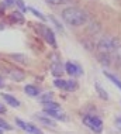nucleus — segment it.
<instances>
[{"instance_id": "f257e3e1", "label": "nucleus", "mask_w": 121, "mask_h": 134, "mask_svg": "<svg viewBox=\"0 0 121 134\" xmlns=\"http://www.w3.org/2000/svg\"><path fill=\"white\" fill-rule=\"evenodd\" d=\"M62 19L66 24L73 27H79L87 21V14L85 10L78 9V7H68L62 12Z\"/></svg>"}, {"instance_id": "f03ea898", "label": "nucleus", "mask_w": 121, "mask_h": 134, "mask_svg": "<svg viewBox=\"0 0 121 134\" xmlns=\"http://www.w3.org/2000/svg\"><path fill=\"white\" fill-rule=\"evenodd\" d=\"M117 47H118V44H117V41L114 38L104 37V38H101L100 42L97 44V49L101 55H110L111 52H114L117 49Z\"/></svg>"}, {"instance_id": "7ed1b4c3", "label": "nucleus", "mask_w": 121, "mask_h": 134, "mask_svg": "<svg viewBox=\"0 0 121 134\" xmlns=\"http://www.w3.org/2000/svg\"><path fill=\"white\" fill-rule=\"evenodd\" d=\"M83 124L97 134L101 133V130H103V121H101V119H99L97 116H93V114L83 116Z\"/></svg>"}, {"instance_id": "20e7f679", "label": "nucleus", "mask_w": 121, "mask_h": 134, "mask_svg": "<svg viewBox=\"0 0 121 134\" xmlns=\"http://www.w3.org/2000/svg\"><path fill=\"white\" fill-rule=\"evenodd\" d=\"M38 30L41 31V35H42L44 38H45V41L48 42L49 45L56 47V41H55V35H54V32H52V30H51L49 27H47V26H42V24H39V26H38Z\"/></svg>"}, {"instance_id": "39448f33", "label": "nucleus", "mask_w": 121, "mask_h": 134, "mask_svg": "<svg viewBox=\"0 0 121 134\" xmlns=\"http://www.w3.org/2000/svg\"><path fill=\"white\" fill-rule=\"evenodd\" d=\"M16 123H17L18 127H21L24 131H27V134H42V131L38 127H35L34 124H31V123H25L18 117L16 119Z\"/></svg>"}, {"instance_id": "423d86ee", "label": "nucleus", "mask_w": 121, "mask_h": 134, "mask_svg": "<svg viewBox=\"0 0 121 134\" xmlns=\"http://www.w3.org/2000/svg\"><path fill=\"white\" fill-rule=\"evenodd\" d=\"M65 71H66V74H68V75H71L72 78L79 76V75H82V74H83L82 68H80L79 65H76V64L71 62V61L65 64Z\"/></svg>"}, {"instance_id": "0eeeda50", "label": "nucleus", "mask_w": 121, "mask_h": 134, "mask_svg": "<svg viewBox=\"0 0 121 134\" xmlns=\"http://www.w3.org/2000/svg\"><path fill=\"white\" fill-rule=\"evenodd\" d=\"M44 111H45L47 116L54 117V119H56V120H66V116L64 114V111H62L61 109H56V110H48V109H44Z\"/></svg>"}, {"instance_id": "6e6552de", "label": "nucleus", "mask_w": 121, "mask_h": 134, "mask_svg": "<svg viewBox=\"0 0 121 134\" xmlns=\"http://www.w3.org/2000/svg\"><path fill=\"white\" fill-rule=\"evenodd\" d=\"M9 76L13 79V81H17V82H20V81H23L24 79V72L21 71V69H18V68H14V69H10L9 71Z\"/></svg>"}, {"instance_id": "1a4fd4ad", "label": "nucleus", "mask_w": 121, "mask_h": 134, "mask_svg": "<svg viewBox=\"0 0 121 134\" xmlns=\"http://www.w3.org/2000/svg\"><path fill=\"white\" fill-rule=\"evenodd\" d=\"M2 97L4 99L6 103L10 104V106H13V107H18V106H20V102H18V100H17L14 96L9 95V93H2Z\"/></svg>"}, {"instance_id": "9d476101", "label": "nucleus", "mask_w": 121, "mask_h": 134, "mask_svg": "<svg viewBox=\"0 0 121 134\" xmlns=\"http://www.w3.org/2000/svg\"><path fill=\"white\" fill-rule=\"evenodd\" d=\"M24 92L27 93L28 96H32V97H35V96H38L39 93H41V90H39L37 86H34V85H27L24 88Z\"/></svg>"}, {"instance_id": "9b49d317", "label": "nucleus", "mask_w": 121, "mask_h": 134, "mask_svg": "<svg viewBox=\"0 0 121 134\" xmlns=\"http://www.w3.org/2000/svg\"><path fill=\"white\" fill-rule=\"evenodd\" d=\"M10 20L14 21V23L23 24V23H24V16H23V13H21V12H18V10H14V12L10 14Z\"/></svg>"}, {"instance_id": "f8f14e48", "label": "nucleus", "mask_w": 121, "mask_h": 134, "mask_svg": "<svg viewBox=\"0 0 121 134\" xmlns=\"http://www.w3.org/2000/svg\"><path fill=\"white\" fill-rule=\"evenodd\" d=\"M104 75H106V78H108L110 81H111V82H113V83H114V85L117 86V88H118V89L121 90V81H120V79L116 76V75L110 74V72H107V71H104Z\"/></svg>"}, {"instance_id": "ddd939ff", "label": "nucleus", "mask_w": 121, "mask_h": 134, "mask_svg": "<svg viewBox=\"0 0 121 134\" xmlns=\"http://www.w3.org/2000/svg\"><path fill=\"white\" fill-rule=\"evenodd\" d=\"M94 88H96V92L99 93V95H100L101 99H104V100H107V99H108L107 92H106V90H104L103 88H101V85H100V83H94Z\"/></svg>"}, {"instance_id": "4468645a", "label": "nucleus", "mask_w": 121, "mask_h": 134, "mask_svg": "<svg viewBox=\"0 0 121 134\" xmlns=\"http://www.w3.org/2000/svg\"><path fill=\"white\" fill-rule=\"evenodd\" d=\"M51 69H52V74L55 75V76H62V72H64V69H62V65L59 62H55Z\"/></svg>"}, {"instance_id": "2eb2a0df", "label": "nucleus", "mask_w": 121, "mask_h": 134, "mask_svg": "<svg viewBox=\"0 0 121 134\" xmlns=\"http://www.w3.org/2000/svg\"><path fill=\"white\" fill-rule=\"evenodd\" d=\"M54 85L56 86V88H59V89H64V90H66V81H64V79H55L54 81Z\"/></svg>"}, {"instance_id": "dca6fc26", "label": "nucleus", "mask_w": 121, "mask_h": 134, "mask_svg": "<svg viewBox=\"0 0 121 134\" xmlns=\"http://www.w3.org/2000/svg\"><path fill=\"white\" fill-rule=\"evenodd\" d=\"M42 104H44V107L48 109V110H56V109H61L59 104L54 103V102H45V103H42Z\"/></svg>"}, {"instance_id": "f3484780", "label": "nucleus", "mask_w": 121, "mask_h": 134, "mask_svg": "<svg viewBox=\"0 0 121 134\" xmlns=\"http://www.w3.org/2000/svg\"><path fill=\"white\" fill-rule=\"evenodd\" d=\"M76 89H78V83L75 81H66V90L68 92H73Z\"/></svg>"}, {"instance_id": "a211bd4d", "label": "nucleus", "mask_w": 121, "mask_h": 134, "mask_svg": "<svg viewBox=\"0 0 121 134\" xmlns=\"http://www.w3.org/2000/svg\"><path fill=\"white\" fill-rule=\"evenodd\" d=\"M38 120L41 121L42 124H45V126H51V127H55V123L51 120V119H48V117H42V116H39Z\"/></svg>"}, {"instance_id": "6ab92c4d", "label": "nucleus", "mask_w": 121, "mask_h": 134, "mask_svg": "<svg viewBox=\"0 0 121 134\" xmlns=\"http://www.w3.org/2000/svg\"><path fill=\"white\" fill-rule=\"evenodd\" d=\"M14 4L18 7V12H21V13L27 12V7H25V4H24L23 0H14Z\"/></svg>"}, {"instance_id": "aec40b11", "label": "nucleus", "mask_w": 121, "mask_h": 134, "mask_svg": "<svg viewBox=\"0 0 121 134\" xmlns=\"http://www.w3.org/2000/svg\"><path fill=\"white\" fill-rule=\"evenodd\" d=\"M27 10H30V12H31L32 14H34V16H35V17H38V19H39V20H41V21H45V17H44V16H42V14H41V13H39V12H38V10H35V9H32V7H28V9H27Z\"/></svg>"}, {"instance_id": "412c9836", "label": "nucleus", "mask_w": 121, "mask_h": 134, "mask_svg": "<svg viewBox=\"0 0 121 134\" xmlns=\"http://www.w3.org/2000/svg\"><path fill=\"white\" fill-rule=\"evenodd\" d=\"M2 129H4V130H11V126H10L6 120L0 119V130H2Z\"/></svg>"}, {"instance_id": "4be33fe9", "label": "nucleus", "mask_w": 121, "mask_h": 134, "mask_svg": "<svg viewBox=\"0 0 121 134\" xmlns=\"http://www.w3.org/2000/svg\"><path fill=\"white\" fill-rule=\"evenodd\" d=\"M49 20L52 21V23L55 24V26H56V28H58V30H61V31L64 30V27H62V24H61V23H59V21H58L56 19H55L54 16H49Z\"/></svg>"}, {"instance_id": "5701e85b", "label": "nucleus", "mask_w": 121, "mask_h": 134, "mask_svg": "<svg viewBox=\"0 0 121 134\" xmlns=\"http://www.w3.org/2000/svg\"><path fill=\"white\" fill-rule=\"evenodd\" d=\"M52 93H45V95H42L41 96V102L42 103H45V102H51V99H52Z\"/></svg>"}, {"instance_id": "b1692460", "label": "nucleus", "mask_w": 121, "mask_h": 134, "mask_svg": "<svg viewBox=\"0 0 121 134\" xmlns=\"http://www.w3.org/2000/svg\"><path fill=\"white\" fill-rule=\"evenodd\" d=\"M48 3L51 4H65V3H68L69 0H47Z\"/></svg>"}, {"instance_id": "393cba45", "label": "nucleus", "mask_w": 121, "mask_h": 134, "mask_svg": "<svg viewBox=\"0 0 121 134\" xmlns=\"http://www.w3.org/2000/svg\"><path fill=\"white\" fill-rule=\"evenodd\" d=\"M116 59H118V62H121V45L117 47V49H116Z\"/></svg>"}, {"instance_id": "a878e982", "label": "nucleus", "mask_w": 121, "mask_h": 134, "mask_svg": "<svg viewBox=\"0 0 121 134\" xmlns=\"http://www.w3.org/2000/svg\"><path fill=\"white\" fill-rule=\"evenodd\" d=\"M3 3H4L6 6H13L14 4V0H3Z\"/></svg>"}, {"instance_id": "bb28decb", "label": "nucleus", "mask_w": 121, "mask_h": 134, "mask_svg": "<svg viewBox=\"0 0 121 134\" xmlns=\"http://www.w3.org/2000/svg\"><path fill=\"white\" fill-rule=\"evenodd\" d=\"M116 123H117V126L121 129V117H117V120H116Z\"/></svg>"}, {"instance_id": "cd10ccee", "label": "nucleus", "mask_w": 121, "mask_h": 134, "mask_svg": "<svg viewBox=\"0 0 121 134\" xmlns=\"http://www.w3.org/2000/svg\"><path fill=\"white\" fill-rule=\"evenodd\" d=\"M3 86H4V79L0 76V88H3Z\"/></svg>"}, {"instance_id": "c85d7f7f", "label": "nucleus", "mask_w": 121, "mask_h": 134, "mask_svg": "<svg viewBox=\"0 0 121 134\" xmlns=\"http://www.w3.org/2000/svg\"><path fill=\"white\" fill-rule=\"evenodd\" d=\"M0 113H6V109L3 106H0Z\"/></svg>"}, {"instance_id": "c756f323", "label": "nucleus", "mask_w": 121, "mask_h": 134, "mask_svg": "<svg viewBox=\"0 0 121 134\" xmlns=\"http://www.w3.org/2000/svg\"><path fill=\"white\" fill-rule=\"evenodd\" d=\"M0 134H3V131H2V130H0Z\"/></svg>"}]
</instances>
